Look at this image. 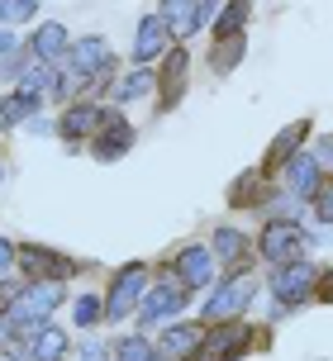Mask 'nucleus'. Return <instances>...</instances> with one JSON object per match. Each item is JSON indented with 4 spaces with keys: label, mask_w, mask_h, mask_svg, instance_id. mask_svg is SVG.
Instances as JSON below:
<instances>
[{
    "label": "nucleus",
    "mask_w": 333,
    "mask_h": 361,
    "mask_svg": "<svg viewBox=\"0 0 333 361\" xmlns=\"http://www.w3.org/2000/svg\"><path fill=\"white\" fill-rule=\"evenodd\" d=\"M62 305H67V281H24L0 319L10 324V333L19 343H29L43 324H53V309H62Z\"/></svg>",
    "instance_id": "f257e3e1"
},
{
    "label": "nucleus",
    "mask_w": 333,
    "mask_h": 361,
    "mask_svg": "<svg viewBox=\"0 0 333 361\" xmlns=\"http://www.w3.org/2000/svg\"><path fill=\"white\" fill-rule=\"evenodd\" d=\"M253 305H258V276H253L248 267H229V276L210 286V300H205V309H200V324L243 319Z\"/></svg>",
    "instance_id": "f03ea898"
},
{
    "label": "nucleus",
    "mask_w": 333,
    "mask_h": 361,
    "mask_svg": "<svg viewBox=\"0 0 333 361\" xmlns=\"http://www.w3.org/2000/svg\"><path fill=\"white\" fill-rule=\"evenodd\" d=\"M15 271L24 281H72L76 262L48 243H15Z\"/></svg>",
    "instance_id": "7ed1b4c3"
},
{
    "label": "nucleus",
    "mask_w": 333,
    "mask_h": 361,
    "mask_svg": "<svg viewBox=\"0 0 333 361\" xmlns=\"http://www.w3.org/2000/svg\"><path fill=\"white\" fill-rule=\"evenodd\" d=\"M148 290V262H124L110 281V295H105V324H124L133 319V309Z\"/></svg>",
    "instance_id": "20e7f679"
},
{
    "label": "nucleus",
    "mask_w": 333,
    "mask_h": 361,
    "mask_svg": "<svg viewBox=\"0 0 333 361\" xmlns=\"http://www.w3.org/2000/svg\"><path fill=\"white\" fill-rule=\"evenodd\" d=\"M315 276H319V267L305 262V257L281 262V267L272 271V300H277V314H291V309L305 305V300L315 295Z\"/></svg>",
    "instance_id": "39448f33"
},
{
    "label": "nucleus",
    "mask_w": 333,
    "mask_h": 361,
    "mask_svg": "<svg viewBox=\"0 0 333 361\" xmlns=\"http://www.w3.org/2000/svg\"><path fill=\"white\" fill-rule=\"evenodd\" d=\"M253 352V328L248 319H229V324H205V343L195 361H243Z\"/></svg>",
    "instance_id": "423d86ee"
},
{
    "label": "nucleus",
    "mask_w": 333,
    "mask_h": 361,
    "mask_svg": "<svg viewBox=\"0 0 333 361\" xmlns=\"http://www.w3.org/2000/svg\"><path fill=\"white\" fill-rule=\"evenodd\" d=\"M214 267H219V262H214V252H210L205 243H186L181 252L171 257V271H166V276L190 295V290H210L214 286Z\"/></svg>",
    "instance_id": "0eeeda50"
},
{
    "label": "nucleus",
    "mask_w": 333,
    "mask_h": 361,
    "mask_svg": "<svg viewBox=\"0 0 333 361\" xmlns=\"http://www.w3.org/2000/svg\"><path fill=\"white\" fill-rule=\"evenodd\" d=\"M133 143H138V128H133L119 109H105L100 128L91 133V157L95 162H119V157H129Z\"/></svg>",
    "instance_id": "6e6552de"
},
{
    "label": "nucleus",
    "mask_w": 333,
    "mask_h": 361,
    "mask_svg": "<svg viewBox=\"0 0 333 361\" xmlns=\"http://www.w3.org/2000/svg\"><path fill=\"white\" fill-rule=\"evenodd\" d=\"M258 252H262V262H272V267L296 262V257H305V228H300L296 219H272L258 233Z\"/></svg>",
    "instance_id": "1a4fd4ad"
},
{
    "label": "nucleus",
    "mask_w": 333,
    "mask_h": 361,
    "mask_svg": "<svg viewBox=\"0 0 333 361\" xmlns=\"http://www.w3.org/2000/svg\"><path fill=\"white\" fill-rule=\"evenodd\" d=\"M186 76H190V53L181 43H171L162 53V72H157V114H171L186 95Z\"/></svg>",
    "instance_id": "9d476101"
},
{
    "label": "nucleus",
    "mask_w": 333,
    "mask_h": 361,
    "mask_svg": "<svg viewBox=\"0 0 333 361\" xmlns=\"http://www.w3.org/2000/svg\"><path fill=\"white\" fill-rule=\"evenodd\" d=\"M100 119H105V105H100V100H91V95H86V100H67V105H62V119L53 124V133L72 147L91 143V133L100 128Z\"/></svg>",
    "instance_id": "9b49d317"
},
{
    "label": "nucleus",
    "mask_w": 333,
    "mask_h": 361,
    "mask_svg": "<svg viewBox=\"0 0 333 361\" xmlns=\"http://www.w3.org/2000/svg\"><path fill=\"white\" fill-rule=\"evenodd\" d=\"M176 309H186V290L176 286L171 276L157 281V286H148V290H143V300H138V309H133V314H138V333L152 328V324H166Z\"/></svg>",
    "instance_id": "f8f14e48"
},
{
    "label": "nucleus",
    "mask_w": 333,
    "mask_h": 361,
    "mask_svg": "<svg viewBox=\"0 0 333 361\" xmlns=\"http://www.w3.org/2000/svg\"><path fill=\"white\" fill-rule=\"evenodd\" d=\"M171 48V34H166L162 15L152 10V15L138 19V29H133V48H129V62L133 67H148V62H157V57Z\"/></svg>",
    "instance_id": "ddd939ff"
},
{
    "label": "nucleus",
    "mask_w": 333,
    "mask_h": 361,
    "mask_svg": "<svg viewBox=\"0 0 333 361\" xmlns=\"http://www.w3.org/2000/svg\"><path fill=\"white\" fill-rule=\"evenodd\" d=\"M272 195H277L272 171H267V166H253V171L234 176V185H229V209H267Z\"/></svg>",
    "instance_id": "4468645a"
},
{
    "label": "nucleus",
    "mask_w": 333,
    "mask_h": 361,
    "mask_svg": "<svg viewBox=\"0 0 333 361\" xmlns=\"http://www.w3.org/2000/svg\"><path fill=\"white\" fill-rule=\"evenodd\" d=\"M157 15H162L171 43H186V38L200 34V24H205V0H162V5H157Z\"/></svg>",
    "instance_id": "2eb2a0df"
},
{
    "label": "nucleus",
    "mask_w": 333,
    "mask_h": 361,
    "mask_svg": "<svg viewBox=\"0 0 333 361\" xmlns=\"http://www.w3.org/2000/svg\"><path fill=\"white\" fill-rule=\"evenodd\" d=\"M29 57H38V62H53V67H62L67 62V48H72V34H67V24H57V19H43L34 34H29Z\"/></svg>",
    "instance_id": "dca6fc26"
},
{
    "label": "nucleus",
    "mask_w": 333,
    "mask_h": 361,
    "mask_svg": "<svg viewBox=\"0 0 333 361\" xmlns=\"http://www.w3.org/2000/svg\"><path fill=\"white\" fill-rule=\"evenodd\" d=\"M200 343H205V324H200V319H186V324H171L162 333L157 352H162L166 361H195Z\"/></svg>",
    "instance_id": "f3484780"
},
{
    "label": "nucleus",
    "mask_w": 333,
    "mask_h": 361,
    "mask_svg": "<svg viewBox=\"0 0 333 361\" xmlns=\"http://www.w3.org/2000/svg\"><path fill=\"white\" fill-rule=\"evenodd\" d=\"M205 247H210V252H214V262H224V267H248L253 238L243 233V228H234V224H219V228H214V238H210Z\"/></svg>",
    "instance_id": "a211bd4d"
},
{
    "label": "nucleus",
    "mask_w": 333,
    "mask_h": 361,
    "mask_svg": "<svg viewBox=\"0 0 333 361\" xmlns=\"http://www.w3.org/2000/svg\"><path fill=\"white\" fill-rule=\"evenodd\" d=\"M310 128H315L310 119H296V124H286L277 138L267 143V157H262V166H267V171H281V166H286V162H291V157L300 152V143L310 138Z\"/></svg>",
    "instance_id": "6ab92c4d"
},
{
    "label": "nucleus",
    "mask_w": 333,
    "mask_h": 361,
    "mask_svg": "<svg viewBox=\"0 0 333 361\" xmlns=\"http://www.w3.org/2000/svg\"><path fill=\"white\" fill-rule=\"evenodd\" d=\"M281 171H286V185H291V195H296V200H310V195H315V185L324 180L319 157H315V152H305V147H300V152L281 166Z\"/></svg>",
    "instance_id": "aec40b11"
},
{
    "label": "nucleus",
    "mask_w": 333,
    "mask_h": 361,
    "mask_svg": "<svg viewBox=\"0 0 333 361\" xmlns=\"http://www.w3.org/2000/svg\"><path fill=\"white\" fill-rule=\"evenodd\" d=\"M38 105H43V95H29V90H5L0 95V133H10V128H19L24 119H34Z\"/></svg>",
    "instance_id": "412c9836"
},
{
    "label": "nucleus",
    "mask_w": 333,
    "mask_h": 361,
    "mask_svg": "<svg viewBox=\"0 0 333 361\" xmlns=\"http://www.w3.org/2000/svg\"><path fill=\"white\" fill-rule=\"evenodd\" d=\"M157 90V76L148 72V67H133V72L114 76L110 81V100L114 105H133V100H143V95H152Z\"/></svg>",
    "instance_id": "4be33fe9"
},
{
    "label": "nucleus",
    "mask_w": 333,
    "mask_h": 361,
    "mask_svg": "<svg viewBox=\"0 0 333 361\" xmlns=\"http://www.w3.org/2000/svg\"><path fill=\"white\" fill-rule=\"evenodd\" d=\"M253 24V0H224L214 10V38H238Z\"/></svg>",
    "instance_id": "5701e85b"
},
{
    "label": "nucleus",
    "mask_w": 333,
    "mask_h": 361,
    "mask_svg": "<svg viewBox=\"0 0 333 361\" xmlns=\"http://www.w3.org/2000/svg\"><path fill=\"white\" fill-rule=\"evenodd\" d=\"M67 333H62V328L57 324H43L34 333V338H29V361H62L67 357Z\"/></svg>",
    "instance_id": "b1692460"
},
{
    "label": "nucleus",
    "mask_w": 333,
    "mask_h": 361,
    "mask_svg": "<svg viewBox=\"0 0 333 361\" xmlns=\"http://www.w3.org/2000/svg\"><path fill=\"white\" fill-rule=\"evenodd\" d=\"M243 53H248V38H214V48H210V72L214 76H229L234 67L243 62Z\"/></svg>",
    "instance_id": "393cba45"
},
{
    "label": "nucleus",
    "mask_w": 333,
    "mask_h": 361,
    "mask_svg": "<svg viewBox=\"0 0 333 361\" xmlns=\"http://www.w3.org/2000/svg\"><path fill=\"white\" fill-rule=\"evenodd\" d=\"M57 72H62V67H53V62H38V57H29L15 86H19V90H29V95H48V86L57 81Z\"/></svg>",
    "instance_id": "a878e982"
},
{
    "label": "nucleus",
    "mask_w": 333,
    "mask_h": 361,
    "mask_svg": "<svg viewBox=\"0 0 333 361\" xmlns=\"http://www.w3.org/2000/svg\"><path fill=\"white\" fill-rule=\"evenodd\" d=\"M114 361H166L162 352H157V343H148L143 333H129V338H119V343L110 347Z\"/></svg>",
    "instance_id": "bb28decb"
},
{
    "label": "nucleus",
    "mask_w": 333,
    "mask_h": 361,
    "mask_svg": "<svg viewBox=\"0 0 333 361\" xmlns=\"http://www.w3.org/2000/svg\"><path fill=\"white\" fill-rule=\"evenodd\" d=\"M100 319H105V300L100 295H76L72 300V324L76 328H95Z\"/></svg>",
    "instance_id": "cd10ccee"
},
{
    "label": "nucleus",
    "mask_w": 333,
    "mask_h": 361,
    "mask_svg": "<svg viewBox=\"0 0 333 361\" xmlns=\"http://www.w3.org/2000/svg\"><path fill=\"white\" fill-rule=\"evenodd\" d=\"M38 19V0H0V24L15 29V24H29Z\"/></svg>",
    "instance_id": "c85d7f7f"
},
{
    "label": "nucleus",
    "mask_w": 333,
    "mask_h": 361,
    "mask_svg": "<svg viewBox=\"0 0 333 361\" xmlns=\"http://www.w3.org/2000/svg\"><path fill=\"white\" fill-rule=\"evenodd\" d=\"M310 204H315L319 224H333V176H324L315 185V195H310Z\"/></svg>",
    "instance_id": "c756f323"
},
{
    "label": "nucleus",
    "mask_w": 333,
    "mask_h": 361,
    "mask_svg": "<svg viewBox=\"0 0 333 361\" xmlns=\"http://www.w3.org/2000/svg\"><path fill=\"white\" fill-rule=\"evenodd\" d=\"M310 300H319V305H329V309H333V267L315 276V295H310Z\"/></svg>",
    "instance_id": "7c9ffc66"
},
{
    "label": "nucleus",
    "mask_w": 333,
    "mask_h": 361,
    "mask_svg": "<svg viewBox=\"0 0 333 361\" xmlns=\"http://www.w3.org/2000/svg\"><path fill=\"white\" fill-rule=\"evenodd\" d=\"M76 357H81V361H110V352H105V343H95V338H86V343L76 347Z\"/></svg>",
    "instance_id": "2f4dec72"
},
{
    "label": "nucleus",
    "mask_w": 333,
    "mask_h": 361,
    "mask_svg": "<svg viewBox=\"0 0 333 361\" xmlns=\"http://www.w3.org/2000/svg\"><path fill=\"white\" fill-rule=\"evenodd\" d=\"M10 271H15V243L0 238V276H10Z\"/></svg>",
    "instance_id": "473e14b6"
},
{
    "label": "nucleus",
    "mask_w": 333,
    "mask_h": 361,
    "mask_svg": "<svg viewBox=\"0 0 333 361\" xmlns=\"http://www.w3.org/2000/svg\"><path fill=\"white\" fill-rule=\"evenodd\" d=\"M315 157H319V166H333V138H319V143H315Z\"/></svg>",
    "instance_id": "72a5a7b5"
},
{
    "label": "nucleus",
    "mask_w": 333,
    "mask_h": 361,
    "mask_svg": "<svg viewBox=\"0 0 333 361\" xmlns=\"http://www.w3.org/2000/svg\"><path fill=\"white\" fill-rule=\"evenodd\" d=\"M15 48H19L15 29H5V24H0V57H5V53H15Z\"/></svg>",
    "instance_id": "f704fd0d"
},
{
    "label": "nucleus",
    "mask_w": 333,
    "mask_h": 361,
    "mask_svg": "<svg viewBox=\"0 0 333 361\" xmlns=\"http://www.w3.org/2000/svg\"><path fill=\"white\" fill-rule=\"evenodd\" d=\"M0 180H5V152H0Z\"/></svg>",
    "instance_id": "c9c22d12"
}]
</instances>
